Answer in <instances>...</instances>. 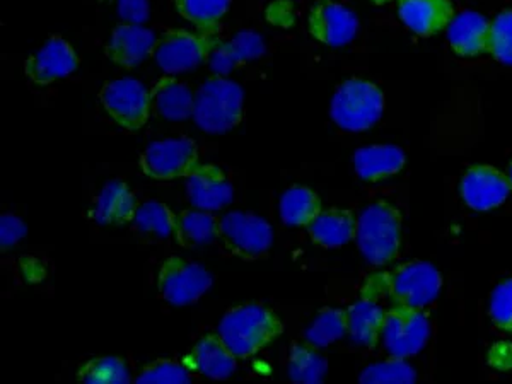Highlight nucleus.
<instances>
[{"label": "nucleus", "instance_id": "1", "mask_svg": "<svg viewBox=\"0 0 512 384\" xmlns=\"http://www.w3.org/2000/svg\"><path fill=\"white\" fill-rule=\"evenodd\" d=\"M217 333L238 359H250L284 333V323L274 309L246 303L222 316Z\"/></svg>", "mask_w": 512, "mask_h": 384}, {"label": "nucleus", "instance_id": "2", "mask_svg": "<svg viewBox=\"0 0 512 384\" xmlns=\"http://www.w3.org/2000/svg\"><path fill=\"white\" fill-rule=\"evenodd\" d=\"M357 246L367 263L383 267L393 262L402 246V214L390 202L378 200L357 217Z\"/></svg>", "mask_w": 512, "mask_h": 384}, {"label": "nucleus", "instance_id": "3", "mask_svg": "<svg viewBox=\"0 0 512 384\" xmlns=\"http://www.w3.org/2000/svg\"><path fill=\"white\" fill-rule=\"evenodd\" d=\"M245 94L238 84L226 77H210L195 94L193 118L209 134H224L243 120Z\"/></svg>", "mask_w": 512, "mask_h": 384}, {"label": "nucleus", "instance_id": "4", "mask_svg": "<svg viewBox=\"0 0 512 384\" xmlns=\"http://www.w3.org/2000/svg\"><path fill=\"white\" fill-rule=\"evenodd\" d=\"M384 94L371 81L349 79L335 91L330 117L345 132H364L383 117Z\"/></svg>", "mask_w": 512, "mask_h": 384}, {"label": "nucleus", "instance_id": "5", "mask_svg": "<svg viewBox=\"0 0 512 384\" xmlns=\"http://www.w3.org/2000/svg\"><path fill=\"white\" fill-rule=\"evenodd\" d=\"M219 241L229 255L245 262L262 260L274 245V229L253 212H229L221 217Z\"/></svg>", "mask_w": 512, "mask_h": 384}, {"label": "nucleus", "instance_id": "6", "mask_svg": "<svg viewBox=\"0 0 512 384\" xmlns=\"http://www.w3.org/2000/svg\"><path fill=\"white\" fill-rule=\"evenodd\" d=\"M99 105L113 122L137 132L146 127L151 115V91L130 77H123L117 81H108L99 91Z\"/></svg>", "mask_w": 512, "mask_h": 384}, {"label": "nucleus", "instance_id": "7", "mask_svg": "<svg viewBox=\"0 0 512 384\" xmlns=\"http://www.w3.org/2000/svg\"><path fill=\"white\" fill-rule=\"evenodd\" d=\"M212 282V275L202 265L183 256H168L159 268V297L173 306H188L197 303L212 287Z\"/></svg>", "mask_w": 512, "mask_h": 384}, {"label": "nucleus", "instance_id": "8", "mask_svg": "<svg viewBox=\"0 0 512 384\" xmlns=\"http://www.w3.org/2000/svg\"><path fill=\"white\" fill-rule=\"evenodd\" d=\"M139 164L151 180L188 178L200 166L198 147L192 139L159 140L142 152Z\"/></svg>", "mask_w": 512, "mask_h": 384}, {"label": "nucleus", "instance_id": "9", "mask_svg": "<svg viewBox=\"0 0 512 384\" xmlns=\"http://www.w3.org/2000/svg\"><path fill=\"white\" fill-rule=\"evenodd\" d=\"M386 287L393 306L422 309L439 296L443 277L431 263L408 262L386 274Z\"/></svg>", "mask_w": 512, "mask_h": 384}, {"label": "nucleus", "instance_id": "10", "mask_svg": "<svg viewBox=\"0 0 512 384\" xmlns=\"http://www.w3.org/2000/svg\"><path fill=\"white\" fill-rule=\"evenodd\" d=\"M431 335L429 318L419 308L395 304L386 311L383 328L384 349L391 357L408 359L424 349Z\"/></svg>", "mask_w": 512, "mask_h": 384}, {"label": "nucleus", "instance_id": "11", "mask_svg": "<svg viewBox=\"0 0 512 384\" xmlns=\"http://www.w3.org/2000/svg\"><path fill=\"white\" fill-rule=\"evenodd\" d=\"M216 41L210 43L204 36L193 35L190 31L171 30L156 40L152 57L159 69L168 76L185 74L197 69L209 57Z\"/></svg>", "mask_w": 512, "mask_h": 384}, {"label": "nucleus", "instance_id": "12", "mask_svg": "<svg viewBox=\"0 0 512 384\" xmlns=\"http://www.w3.org/2000/svg\"><path fill=\"white\" fill-rule=\"evenodd\" d=\"M359 19L349 7L335 0H316L309 14V31L328 47H344L354 40Z\"/></svg>", "mask_w": 512, "mask_h": 384}, {"label": "nucleus", "instance_id": "13", "mask_svg": "<svg viewBox=\"0 0 512 384\" xmlns=\"http://www.w3.org/2000/svg\"><path fill=\"white\" fill-rule=\"evenodd\" d=\"M79 65V57L69 41L52 36L47 43L24 62V72L31 82L47 86L70 76Z\"/></svg>", "mask_w": 512, "mask_h": 384}, {"label": "nucleus", "instance_id": "14", "mask_svg": "<svg viewBox=\"0 0 512 384\" xmlns=\"http://www.w3.org/2000/svg\"><path fill=\"white\" fill-rule=\"evenodd\" d=\"M511 181L492 166H473L461 180V197L473 210H492L506 202L511 193Z\"/></svg>", "mask_w": 512, "mask_h": 384}, {"label": "nucleus", "instance_id": "15", "mask_svg": "<svg viewBox=\"0 0 512 384\" xmlns=\"http://www.w3.org/2000/svg\"><path fill=\"white\" fill-rule=\"evenodd\" d=\"M188 198L195 209L217 212L233 202L234 190L216 164H200L187 181Z\"/></svg>", "mask_w": 512, "mask_h": 384}, {"label": "nucleus", "instance_id": "16", "mask_svg": "<svg viewBox=\"0 0 512 384\" xmlns=\"http://www.w3.org/2000/svg\"><path fill=\"white\" fill-rule=\"evenodd\" d=\"M156 47V36L151 30L139 24H120L111 31L106 45V55L113 64L122 69H134L144 60L152 57Z\"/></svg>", "mask_w": 512, "mask_h": 384}, {"label": "nucleus", "instance_id": "17", "mask_svg": "<svg viewBox=\"0 0 512 384\" xmlns=\"http://www.w3.org/2000/svg\"><path fill=\"white\" fill-rule=\"evenodd\" d=\"M265 52L262 36L255 31H239L229 40L216 41L209 55L210 69L226 77L234 69L258 60Z\"/></svg>", "mask_w": 512, "mask_h": 384}, {"label": "nucleus", "instance_id": "18", "mask_svg": "<svg viewBox=\"0 0 512 384\" xmlns=\"http://www.w3.org/2000/svg\"><path fill=\"white\" fill-rule=\"evenodd\" d=\"M451 0H398V16L415 35L434 36L454 18Z\"/></svg>", "mask_w": 512, "mask_h": 384}, {"label": "nucleus", "instance_id": "19", "mask_svg": "<svg viewBox=\"0 0 512 384\" xmlns=\"http://www.w3.org/2000/svg\"><path fill=\"white\" fill-rule=\"evenodd\" d=\"M489 35L490 21L478 12H461L448 24L449 45L463 59H473L489 53Z\"/></svg>", "mask_w": 512, "mask_h": 384}, {"label": "nucleus", "instance_id": "20", "mask_svg": "<svg viewBox=\"0 0 512 384\" xmlns=\"http://www.w3.org/2000/svg\"><path fill=\"white\" fill-rule=\"evenodd\" d=\"M139 202L125 181H108L94 200L91 217L105 226H125L134 221Z\"/></svg>", "mask_w": 512, "mask_h": 384}, {"label": "nucleus", "instance_id": "21", "mask_svg": "<svg viewBox=\"0 0 512 384\" xmlns=\"http://www.w3.org/2000/svg\"><path fill=\"white\" fill-rule=\"evenodd\" d=\"M151 105L159 117L171 122H181L193 117L195 94L190 91L187 84H183L175 77L164 76L152 82Z\"/></svg>", "mask_w": 512, "mask_h": 384}, {"label": "nucleus", "instance_id": "22", "mask_svg": "<svg viewBox=\"0 0 512 384\" xmlns=\"http://www.w3.org/2000/svg\"><path fill=\"white\" fill-rule=\"evenodd\" d=\"M190 359L198 373L216 381L231 378L238 364V357L227 347L219 333L200 338L193 347Z\"/></svg>", "mask_w": 512, "mask_h": 384}, {"label": "nucleus", "instance_id": "23", "mask_svg": "<svg viewBox=\"0 0 512 384\" xmlns=\"http://www.w3.org/2000/svg\"><path fill=\"white\" fill-rule=\"evenodd\" d=\"M407 163L405 152L398 146L362 147L354 154V168L364 181H383L402 171Z\"/></svg>", "mask_w": 512, "mask_h": 384}, {"label": "nucleus", "instance_id": "24", "mask_svg": "<svg viewBox=\"0 0 512 384\" xmlns=\"http://www.w3.org/2000/svg\"><path fill=\"white\" fill-rule=\"evenodd\" d=\"M313 243L323 248H342L357 234V217L345 209L321 210L308 226Z\"/></svg>", "mask_w": 512, "mask_h": 384}, {"label": "nucleus", "instance_id": "25", "mask_svg": "<svg viewBox=\"0 0 512 384\" xmlns=\"http://www.w3.org/2000/svg\"><path fill=\"white\" fill-rule=\"evenodd\" d=\"M386 311L378 301L361 297L357 303L347 309L349 335L355 344L373 349L383 335Z\"/></svg>", "mask_w": 512, "mask_h": 384}, {"label": "nucleus", "instance_id": "26", "mask_svg": "<svg viewBox=\"0 0 512 384\" xmlns=\"http://www.w3.org/2000/svg\"><path fill=\"white\" fill-rule=\"evenodd\" d=\"M221 217L209 210H185L176 216L175 238L181 248L193 250L219 238Z\"/></svg>", "mask_w": 512, "mask_h": 384}, {"label": "nucleus", "instance_id": "27", "mask_svg": "<svg viewBox=\"0 0 512 384\" xmlns=\"http://www.w3.org/2000/svg\"><path fill=\"white\" fill-rule=\"evenodd\" d=\"M137 236L147 241H164L175 234L176 214L163 202L139 204L134 221L130 222Z\"/></svg>", "mask_w": 512, "mask_h": 384}, {"label": "nucleus", "instance_id": "28", "mask_svg": "<svg viewBox=\"0 0 512 384\" xmlns=\"http://www.w3.org/2000/svg\"><path fill=\"white\" fill-rule=\"evenodd\" d=\"M279 214L286 226L308 227L321 214V200L311 188H287L280 198Z\"/></svg>", "mask_w": 512, "mask_h": 384}, {"label": "nucleus", "instance_id": "29", "mask_svg": "<svg viewBox=\"0 0 512 384\" xmlns=\"http://www.w3.org/2000/svg\"><path fill=\"white\" fill-rule=\"evenodd\" d=\"M328 362L311 344H292L287 357V374L294 383L316 384L325 378Z\"/></svg>", "mask_w": 512, "mask_h": 384}, {"label": "nucleus", "instance_id": "30", "mask_svg": "<svg viewBox=\"0 0 512 384\" xmlns=\"http://www.w3.org/2000/svg\"><path fill=\"white\" fill-rule=\"evenodd\" d=\"M349 333L347 309L326 308L316 315L315 320L306 330V342L315 345L318 349H325L335 344L340 338Z\"/></svg>", "mask_w": 512, "mask_h": 384}, {"label": "nucleus", "instance_id": "31", "mask_svg": "<svg viewBox=\"0 0 512 384\" xmlns=\"http://www.w3.org/2000/svg\"><path fill=\"white\" fill-rule=\"evenodd\" d=\"M77 379L86 384H127L132 381L122 357H96L79 369Z\"/></svg>", "mask_w": 512, "mask_h": 384}, {"label": "nucleus", "instance_id": "32", "mask_svg": "<svg viewBox=\"0 0 512 384\" xmlns=\"http://www.w3.org/2000/svg\"><path fill=\"white\" fill-rule=\"evenodd\" d=\"M233 0H175L176 9L183 18L200 30H214L226 16Z\"/></svg>", "mask_w": 512, "mask_h": 384}, {"label": "nucleus", "instance_id": "33", "mask_svg": "<svg viewBox=\"0 0 512 384\" xmlns=\"http://www.w3.org/2000/svg\"><path fill=\"white\" fill-rule=\"evenodd\" d=\"M417 374L405 359L391 357L390 361L371 364L362 371L359 381L366 384H412Z\"/></svg>", "mask_w": 512, "mask_h": 384}, {"label": "nucleus", "instance_id": "34", "mask_svg": "<svg viewBox=\"0 0 512 384\" xmlns=\"http://www.w3.org/2000/svg\"><path fill=\"white\" fill-rule=\"evenodd\" d=\"M193 381L195 376L190 369L171 359H159L147 364L135 378L137 384H190Z\"/></svg>", "mask_w": 512, "mask_h": 384}, {"label": "nucleus", "instance_id": "35", "mask_svg": "<svg viewBox=\"0 0 512 384\" xmlns=\"http://www.w3.org/2000/svg\"><path fill=\"white\" fill-rule=\"evenodd\" d=\"M489 53L512 67V11H502L490 21Z\"/></svg>", "mask_w": 512, "mask_h": 384}, {"label": "nucleus", "instance_id": "36", "mask_svg": "<svg viewBox=\"0 0 512 384\" xmlns=\"http://www.w3.org/2000/svg\"><path fill=\"white\" fill-rule=\"evenodd\" d=\"M490 318L495 326L512 333V279L497 286L490 297Z\"/></svg>", "mask_w": 512, "mask_h": 384}, {"label": "nucleus", "instance_id": "37", "mask_svg": "<svg viewBox=\"0 0 512 384\" xmlns=\"http://www.w3.org/2000/svg\"><path fill=\"white\" fill-rule=\"evenodd\" d=\"M26 236V224L14 214L0 216V246L2 251L11 250Z\"/></svg>", "mask_w": 512, "mask_h": 384}, {"label": "nucleus", "instance_id": "38", "mask_svg": "<svg viewBox=\"0 0 512 384\" xmlns=\"http://www.w3.org/2000/svg\"><path fill=\"white\" fill-rule=\"evenodd\" d=\"M118 12L128 24H140L149 18V0H118Z\"/></svg>", "mask_w": 512, "mask_h": 384}, {"label": "nucleus", "instance_id": "39", "mask_svg": "<svg viewBox=\"0 0 512 384\" xmlns=\"http://www.w3.org/2000/svg\"><path fill=\"white\" fill-rule=\"evenodd\" d=\"M373 2H376V4H388L391 0H373Z\"/></svg>", "mask_w": 512, "mask_h": 384}, {"label": "nucleus", "instance_id": "40", "mask_svg": "<svg viewBox=\"0 0 512 384\" xmlns=\"http://www.w3.org/2000/svg\"><path fill=\"white\" fill-rule=\"evenodd\" d=\"M507 178H509V181H511V187H512V163H511V166H509V175H507Z\"/></svg>", "mask_w": 512, "mask_h": 384}]
</instances>
